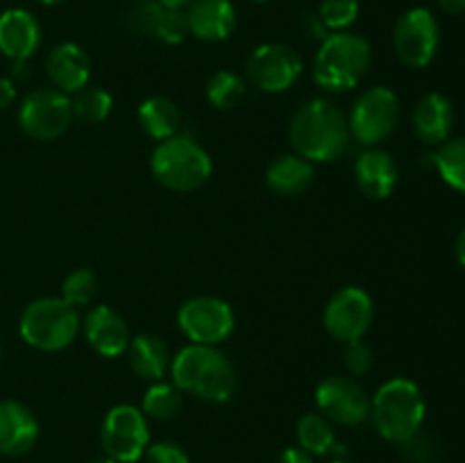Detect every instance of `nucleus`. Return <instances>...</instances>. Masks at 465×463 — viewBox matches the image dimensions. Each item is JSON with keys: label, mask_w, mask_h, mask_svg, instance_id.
<instances>
[{"label": "nucleus", "mask_w": 465, "mask_h": 463, "mask_svg": "<svg viewBox=\"0 0 465 463\" xmlns=\"http://www.w3.org/2000/svg\"><path fill=\"white\" fill-rule=\"evenodd\" d=\"M95 293H98V277L91 268H75L68 272L62 281V295L59 298L68 302L71 307L80 309L94 302Z\"/></svg>", "instance_id": "nucleus-31"}, {"label": "nucleus", "mask_w": 465, "mask_h": 463, "mask_svg": "<svg viewBox=\"0 0 465 463\" xmlns=\"http://www.w3.org/2000/svg\"><path fill=\"white\" fill-rule=\"evenodd\" d=\"M14 100H16V86L9 77H0V112L12 107Z\"/></svg>", "instance_id": "nucleus-36"}, {"label": "nucleus", "mask_w": 465, "mask_h": 463, "mask_svg": "<svg viewBox=\"0 0 465 463\" xmlns=\"http://www.w3.org/2000/svg\"><path fill=\"white\" fill-rule=\"evenodd\" d=\"M45 73H48L54 89L66 95L75 94L82 86L89 84L91 59L82 45L73 44V41H64V44H57L50 50L48 59H45Z\"/></svg>", "instance_id": "nucleus-20"}, {"label": "nucleus", "mask_w": 465, "mask_h": 463, "mask_svg": "<svg viewBox=\"0 0 465 463\" xmlns=\"http://www.w3.org/2000/svg\"><path fill=\"white\" fill-rule=\"evenodd\" d=\"M439 5L448 14H465V0H439Z\"/></svg>", "instance_id": "nucleus-37"}, {"label": "nucleus", "mask_w": 465, "mask_h": 463, "mask_svg": "<svg viewBox=\"0 0 465 463\" xmlns=\"http://www.w3.org/2000/svg\"><path fill=\"white\" fill-rule=\"evenodd\" d=\"M361 5L359 0H322L318 7V21L325 30L348 32L357 23Z\"/></svg>", "instance_id": "nucleus-32"}, {"label": "nucleus", "mask_w": 465, "mask_h": 463, "mask_svg": "<svg viewBox=\"0 0 465 463\" xmlns=\"http://www.w3.org/2000/svg\"><path fill=\"white\" fill-rule=\"evenodd\" d=\"M236 325L234 309L213 295L186 300L177 311V327L195 345H221L232 336Z\"/></svg>", "instance_id": "nucleus-9"}, {"label": "nucleus", "mask_w": 465, "mask_h": 463, "mask_svg": "<svg viewBox=\"0 0 465 463\" xmlns=\"http://www.w3.org/2000/svg\"><path fill=\"white\" fill-rule=\"evenodd\" d=\"M71 123V98L54 86L30 91L18 107V125L35 141L59 139Z\"/></svg>", "instance_id": "nucleus-10"}, {"label": "nucleus", "mask_w": 465, "mask_h": 463, "mask_svg": "<svg viewBox=\"0 0 465 463\" xmlns=\"http://www.w3.org/2000/svg\"><path fill=\"white\" fill-rule=\"evenodd\" d=\"M136 118H139L141 130L154 141H166L175 136L182 123L180 109L166 95H153V98L143 100Z\"/></svg>", "instance_id": "nucleus-25"}, {"label": "nucleus", "mask_w": 465, "mask_h": 463, "mask_svg": "<svg viewBox=\"0 0 465 463\" xmlns=\"http://www.w3.org/2000/svg\"><path fill=\"white\" fill-rule=\"evenodd\" d=\"M343 361L345 368L352 377H363L366 372H371L372 368V350L371 345L363 343L361 339L359 340H350L345 343V352H343Z\"/></svg>", "instance_id": "nucleus-33"}, {"label": "nucleus", "mask_w": 465, "mask_h": 463, "mask_svg": "<svg viewBox=\"0 0 465 463\" xmlns=\"http://www.w3.org/2000/svg\"><path fill=\"white\" fill-rule=\"evenodd\" d=\"M112 94L94 84L82 86L71 98L73 118H77L82 123H89V125H98V123L107 121L109 113H112Z\"/></svg>", "instance_id": "nucleus-28"}, {"label": "nucleus", "mask_w": 465, "mask_h": 463, "mask_svg": "<svg viewBox=\"0 0 465 463\" xmlns=\"http://www.w3.org/2000/svg\"><path fill=\"white\" fill-rule=\"evenodd\" d=\"M82 330V318L75 307L62 298L32 300L21 313L18 331L30 348L41 352L66 350Z\"/></svg>", "instance_id": "nucleus-6"}, {"label": "nucleus", "mask_w": 465, "mask_h": 463, "mask_svg": "<svg viewBox=\"0 0 465 463\" xmlns=\"http://www.w3.org/2000/svg\"><path fill=\"white\" fill-rule=\"evenodd\" d=\"M41 45V25L27 9L0 14V53L12 62H27Z\"/></svg>", "instance_id": "nucleus-18"}, {"label": "nucleus", "mask_w": 465, "mask_h": 463, "mask_svg": "<svg viewBox=\"0 0 465 463\" xmlns=\"http://www.w3.org/2000/svg\"><path fill=\"white\" fill-rule=\"evenodd\" d=\"M427 404L418 384L404 377H393L377 389L371 399V420L377 434L391 443L404 445L420 434Z\"/></svg>", "instance_id": "nucleus-3"}, {"label": "nucleus", "mask_w": 465, "mask_h": 463, "mask_svg": "<svg viewBox=\"0 0 465 463\" xmlns=\"http://www.w3.org/2000/svg\"><path fill=\"white\" fill-rule=\"evenodd\" d=\"M182 409V390L173 381H153L145 390L141 411L153 420H171Z\"/></svg>", "instance_id": "nucleus-29"}, {"label": "nucleus", "mask_w": 465, "mask_h": 463, "mask_svg": "<svg viewBox=\"0 0 465 463\" xmlns=\"http://www.w3.org/2000/svg\"><path fill=\"white\" fill-rule=\"evenodd\" d=\"M430 159L445 184L465 193V136L448 139L445 143H440Z\"/></svg>", "instance_id": "nucleus-27"}, {"label": "nucleus", "mask_w": 465, "mask_h": 463, "mask_svg": "<svg viewBox=\"0 0 465 463\" xmlns=\"http://www.w3.org/2000/svg\"><path fill=\"white\" fill-rule=\"evenodd\" d=\"M213 163L207 150L191 136L175 134L159 141L150 154V172L171 191H195L212 177Z\"/></svg>", "instance_id": "nucleus-5"}, {"label": "nucleus", "mask_w": 465, "mask_h": 463, "mask_svg": "<svg viewBox=\"0 0 465 463\" xmlns=\"http://www.w3.org/2000/svg\"><path fill=\"white\" fill-rule=\"evenodd\" d=\"M454 127V104L448 95L431 91L418 100L413 109V130L427 145H440L450 139Z\"/></svg>", "instance_id": "nucleus-22"}, {"label": "nucleus", "mask_w": 465, "mask_h": 463, "mask_svg": "<svg viewBox=\"0 0 465 463\" xmlns=\"http://www.w3.org/2000/svg\"><path fill=\"white\" fill-rule=\"evenodd\" d=\"M371 64L372 48L363 36L352 32H331L322 39L313 57V80L322 91L343 94L368 75Z\"/></svg>", "instance_id": "nucleus-4"}, {"label": "nucleus", "mask_w": 465, "mask_h": 463, "mask_svg": "<svg viewBox=\"0 0 465 463\" xmlns=\"http://www.w3.org/2000/svg\"><path fill=\"white\" fill-rule=\"evenodd\" d=\"M298 436V448L309 452L312 457H325L331 449H336L334 427L322 413H304L295 427Z\"/></svg>", "instance_id": "nucleus-26"}, {"label": "nucleus", "mask_w": 465, "mask_h": 463, "mask_svg": "<svg viewBox=\"0 0 465 463\" xmlns=\"http://www.w3.org/2000/svg\"><path fill=\"white\" fill-rule=\"evenodd\" d=\"M313 175H316L313 163L307 162L304 157H300V154H280L266 168V184L272 193L295 198V195L304 193L312 186Z\"/></svg>", "instance_id": "nucleus-24"}, {"label": "nucleus", "mask_w": 465, "mask_h": 463, "mask_svg": "<svg viewBox=\"0 0 465 463\" xmlns=\"http://www.w3.org/2000/svg\"><path fill=\"white\" fill-rule=\"evenodd\" d=\"M132 25L153 39L163 41L168 45L182 44L189 36L184 9H173L157 0H141L132 9Z\"/></svg>", "instance_id": "nucleus-19"}, {"label": "nucleus", "mask_w": 465, "mask_h": 463, "mask_svg": "<svg viewBox=\"0 0 465 463\" xmlns=\"http://www.w3.org/2000/svg\"><path fill=\"white\" fill-rule=\"evenodd\" d=\"M318 411L330 422L357 427L371 418V398L352 377L330 375L316 389Z\"/></svg>", "instance_id": "nucleus-14"}, {"label": "nucleus", "mask_w": 465, "mask_h": 463, "mask_svg": "<svg viewBox=\"0 0 465 463\" xmlns=\"http://www.w3.org/2000/svg\"><path fill=\"white\" fill-rule=\"evenodd\" d=\"M457 259H459V263L465 268V230L459 234V239H457Z\"/></svg>", "instance_id": "nucleus-38"}, {"label": "nucleus", "mask_w": 465, "mask_h": 463, "mask_svg": "<svg viewBox=\"0 0 465 463\" xmlns=\"http://www.w3.org/2000/svg\"><path fill=\"white\" fill-rule=\"evenodd\" d=\"M89 463H118V461H114V458H109L107 454H104V457H98V458H94V461H89Z\"/></svg>", "instance_id": "nucleus-40"}, {"label": "nucleus", "mask_w": 465, "mask_h": 463, "mask_svg": "<svg viewBox=\"0 0 465 463\" xmlns=\"http://www.w3.org/2000/svg\"><path fill=\"white\" fill-rule=\"evenodd\" d=\"M207 100L216 109H234L245 98V80L232 71H218L207 82Z\"/></svg>", "instance_id": "nucleus-30"}, {"label": "nucleus", "mask_w": 465, "mask_h": 463, "mask_svg": "<svg viewBox=\"0 0 465 463\" xmlns=\"http://www.w3.org/2000/svg\"><path fill=\"white\" fill-rule=\"evenodd\" d=\"M354 182L366 198L386 200L398 186V163L380 145L366 148L354 162Z\"/></svg>", "instance_id": "nucleus-21"}, {"label": "nucleus", "mask_w": 465, "mask_h": 463, "mask_svg": "<svg viewBox=\"0 0 465 463\" xmlns=\"http://www.w3.org/2000/svg\"><path fill=\"white\" fill-rule=\"evenodd\" d=\"M157 3L166 5V7H173V9H186L193 0H157Z\"/></svg>", "instance_id": "nucleus-39"}, {"label": "nucleus", "mask_w": 465, "mask_h": 463, "mask_svg": "<svg viewBox=\"0 0 465 463\" xmlns=\"http://www.w3.org/2000/svg\"><path fill=\"white\" fill-rule=\"evenodd\" d=\"M0 354H3V348H0Z\"/></svg>", "instance_id": "nucleus-44"}, {"label": "nucleus", "mask_w": 465, "mask_h": 463, "mask_svg": "<svg viewBox=\"0 0 465 463\" xmlns=\"http://www.w3.org/2000/svg\"><path fill=\"white\" fill-rule=\"evenodd\" d=\"M127 361H130L132 372L145 381H162L166 372L171 370V350L166 340L157 334H136L130 339V345L125 350Z\"/></svg>", "instance_id": "nucleus-23"}, {"label": "nucleus", "mask_w": 465, "mask_h": 463, "mask_svg": "<svg viewBox=\"0 0 465 463\" xmlns=\"http://www.w3.org/2000/svg\"><path fill=\"white\" fill-rule=\"evenodd\" d=\"M400 100L389 86H372L363 91L352 104L348 116L350 136L366 148H377L381 141L389 139L398 127Z\"/></svg>", "instance_id": "nucleus-7"}, {"label": "nucleus", "mask_w": 465, "mask_h": 463, "mask_svg": "<svg viewBox=\"0 0 465 463\" xmlns=\"http://www.w3.org/2000/svg\"><path fill=\"white\" fill-rule=\"evenodd\" d=\"M375 318V304L372 298L359 286H345L336 291L327 302L322 313V325L331 339L341 343L363 339Z\"/></svg>", "instance_id": "nucleus-13"}, {"label": "nucleus", "mask_w": 465, "mask_h": 463, "mask_svg": "<svg viewBox=\"0 0 465 463\" xmlns=\"http://www.w3.org/2000/svg\"><path fill=\"white\" fill-rule=\"evenodd\" d=\"M186 27L195 39L218 44L236 30V7L232 0H193L184 9Z\"/></svg>", "instance_id": "nucleus-17"}, {"label": "nucleus", "mask_w": 465, "mask_h": 463, "mask_svg": "<svg viewBox=\"0 0 465 463\" xmlns=\"http://www.w3.org/2000/svg\"><path fill=\"white\" fill-rule=\"evenodd\" d=\"M289 139L295 154L307 162L330 163L348 150V118L331 100L313 98L293 113L289 123Z\"/></svg>", "instance_id": "nucleus-1"}, {"label": "nucleus", "mask_w": 465, "mask_h": 463, "mask_svg": "<svg viewBox=\"0 0 465 463\" xmlns=\"http://www.w3.org/2000/svg\"><path fill=\"white\" fill-rule=\"evenodd\" d=\"M330 463H354V461H348V458H334V461H330Z\"/></svg>", "instance_id": "nucleus-42"}, {"label": "nucleus", "mask_w": 465, "mask_h": 463, "mask_svg": "<svg viewBox=\"0 0 465 463\" xmlns=\"http://www.w3.org/2000/svg\"><path fill=\"white\" fill-rule=\"evenodd\" d=\"M36 3L45 5V7H53V5H59V3H64V0H36Z\"/></svg>", "instance_id": "nucleus-41"}, {"label": "nucleus", "mask_w": 465, "mask_h": 463, "mask_svg": "<svg viewBox=\"0 0 465 463\" xmlns=\"http://www.w3.org/2000/svg\"><path fill=\"white\" fill-rule=\"evenodd\" d=\"M100 443L114 461L136 463L150 445L148 418L134 404H116L104 416Z\"/></svg>", "instance_id": "nucleus-8"}, {"label": "nucleus", "mask_w": 465, "mask_h": 463, "mask_svg": "<svg viewBox=\"0 0 465 463\" xmlns=\"http://www.w3.org/2000/svg\"><path fill=\"white\" fill-rule=\"evenodd\" d=\"M39 440V420L18 399H0V454L23 457Z\"/></svg>", "instance_id": "nucleus-16"}, {"label": "nucleus", "mask_w": 465, "mask_h": 463, "mask_svg": "<svg viewBox=\"0 0 465 463\" xmlns=\"http://www.w3.org/2000/svg\"><path fill=\"white\" fill-rule=\"evenodd\" d=\"M275 463H316L309 452H304L302 448H286L282 449V454L277 457Z\"/></svg>", "instance_id": "nucleus-35"}, {"label": "nucleus", "mask_w": 465, "mask_h": 463, "mask_svg": "<svg viewBox=\"0 0 465 463\" xmlns=\"http://www.w3.org/2000/svg\"><path fill=\"white\" fill-rule=\"evenodd\" d=\"M173 384L204 402L223 404L236 393V368L218 345H186L171 359Z\"/></svg>", "instance_id": "nucleus-2"}, {"label": "nucleus", "mask_w": 465, "mask_h": 463, "mask_svg": "<svg viewBox=\"0 0 465 463\" xmlns=\"http://www.w3.org/2000/svg\"><path fill=\"white\" fill-rule=\"evenodd\" d=\"M82 331H84L86 343L104 359L121 357V354H125L127 345H130L127 322L109 304H95V307H91L86 311L84 320H82Z\"/></svg>", "instance_id": "nucleus-15"}, {"label": "nucleus", "mask_w": 465, "mask_h": 463, "mask_svg": "<svg viewBox=\"0 0 465 463\" xmlns=\"http://www.w3.org/2000/svg\"><path fill=\"white\" fill-rule=\"evenodd\" d=\"M143 457H145V463H191L186 449L182 448V445L173 443V440L150 443Z\"/></svg>", "instance_id": "nucleus-34"}, {"label": "nucleus", "mask_w": 465, "mask_h": 463, "mask_svg": "<svg viewBox=\"0 0 465 463\" xmlns=\"http://www.w3.org/2000/svg\"><path fill=\"white\" fill-rule=\"evenodd\" d=\"M254 3H268V0H254Z\"/></svg>", "instance_id": "nucleus-43"}, {"label": "nucleus", "mask_w": 465, "mask_h": 463, "mask_svg": "<svg viewBox=\"0 0 465 463\" xmlns=\"http://www.w3.org/2000/svg\"><path fill=\"white\" fill-rule=\"evenodd\" d=\"M302 57L286 44H263L248 57L250 82L266 94H282L298 84L302 77Z\"/></svg>", "instance_id": "nucleus-12"}, {"label": "nucleus", "mask_w": 465, "mask_h": 463, "mask_svg": "<svg viewBox=\"0 0 465 463\" xmlns=\"http://www.w3.org/2000/svg\"><path fill=\"white\" fill-rule=\"evenodd\" d=\"M440 32L434 14L413 7L398 18L393 30V48L400 62L409 68H425L439 50Z\"/></svg>", "instance_id": "nucleus-11"}]
</instances>
